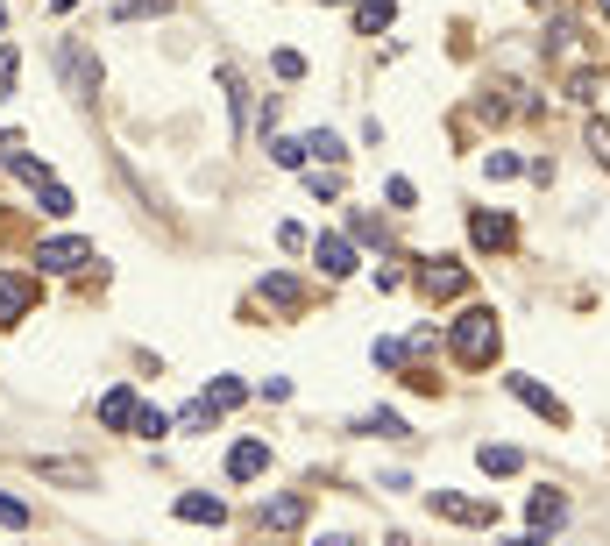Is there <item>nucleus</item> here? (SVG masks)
Wrapping results in <instances>:
<instances>
[{"mask_svg":"<svg viewBox=\"0 0 610 546\" xmlns=\"http://www.w3.org/2000/svg\"><path fill=\"white\" fill-rule=\"evenodd\" d=\"M511 398H518V405H532V412H540V419H554V426L568 419V412H561V398H554L547 383H532V376H511Z\"/></svg>","mask_w":610,"mask_h":546,"instance_id":"nucleus-8","label":"nucleus"},{"mask_svg":"<svg viewBox=\"0 0 610 546\" xmlns=\"http://www.w3.org/2000/svg\"><path fill=\"white\" fill-rule=\"evenodd\" d=\"M469 227H476V242H483V249H511V220H504V213H476Z\"/></svg>","mask_w":610,"mask_h":546,"instance_id":"nucleus-16","label":"nucleus"},{"mask_svg":"<svg viewBox=\"0 0 610 546\" xmlns=\"http://www.w3.org/2000/svg\"><path fill=\"white\" fill-rule=\"evenodd\" d=\"M313 256H320V270H327V277H348V270H355V249L341 242V234H320Z\"/></svg>","mask_w":610,"mask_h":546,"instance_id":"nucleus-11","label":"nucleus"},{"mask_svg":"<svg viewBox=\"0 0 610 546\" xmlns=\"http://www.w3.org/2000/svg\"><path fill=\"white\" fill-rule=\"evenodd\" d=\"M433 511H440V518H454V525H497V504L454 497V490H433Z\"/></svg>","mask_w":610,"mask_h":546,"instance_id":"nucleus-5","label":"nucleus"},{"mask_svg":"<svg viewBox=\"0 0 610 546\" xmlns=\"http://www.w3.org/2000/svg\"><path fill=\"white\" fill-rule=\"evenodd\" d=\"M36 476H43V483H93V468H86V461H43Z\"/></svg>","mask_w":610,"mask_h":546,"instance_id":"nucleus-18","label":"nucleus"},{"mask_svg":"<svg viewBox=\"0 0 610 546\" xmlns=\"http://www.w3.org/2000/svg\"><path fill=\"white\" fill-rule=\"evenodd\" d=\"M497 348H504V327H497V312H462L454 320V355H462V369H490L497 362Z\"/></svg>","mask_w":610,"mask_h":546,"instance_id":"nucleus-1","label":"nucleus"},{"mask_svg":"<svg viewBox=\"0 0 610 546\" xmlns=\"http://www.w3.org/2000/svg\"><path fill=\"white\" fill-rule=\"evenodd\" d=\"M0 525H15V532H22V525H29V504H15V497H0Z\"/></svg>","mask_w":610,"mask_h":546,"instance_id":"nucleus-26","label":"nucleus"},{"mask_svg":"<svg viewBox=\"0 0 610 546\" xmlns=\"http://www.w3.org/2000/svg\"><path fill=\"white\" fill-rule=\"evenodd\" d=\"M263 298H270L277 312H298V305H305V291H298L291 277H263Z\"/></svg>","mask_w":610,"mask_h":546,"instance_id":"nucleus-17","label":"nucleus"},{"mask_svg":"<svg viewBox=\"0 0 610 546\" xmlns=\"http://www.w3.org/2000/svg\"><path fill=\"white\" fill-rule=\"evenodd\" d=\"M419 291L426 298H454V291H469V270L462 263H426L419 270Z\"/></svg>","mask_w":610,"mask_h":546,"instance_id":"nucleus-7","label":"nucleus"},{"mask_svg":"<svg viewBox=\"0 0 610 546\" xmlns=\"http://www.w3.org/2000/svg\"><path fill=\"white\" fill-rule=\"evenodd\" d=\"M8 86H15V50L0 43V93H8Z\"/></svg>","mask_w":610,"mask_h":546,"instance_id":"nucleus-27","label":"nucleus"},{"mask_svg":"<svg viewBox=\"0 0 610 546\" xmlns=\"http://www.w3.org/2000/svg\"><path fill=\"white\" fill-rule=\"evenodd\" d=\"M0 29H8V15H0Z\"/></svg>","mask_w":610,"mask_h":546,"instance_id":"nucleus-32","label":"nucleus"},{"mask_svg":"<svg viewBox=\"0 0 610 546\" xmlns=\"http://www.w3.org/2000/svg\"><path fill=\"white\" fill-rule=\"evenodd\" d=\"M305 525V490H284V497H270L263 511H256V532H270V539H284V532H298Z\"/></svg>","mask_w":610,"mask_h":546,"instance_id":"nucleus-3","label":"nucleus"},{"mask_svg":"<svg viewBox=\"0 0 610 546\" xmlns=\"http://www.w3.org/2000/svg\"><path fill=\"white\" fill-rule=\"evenodd\" d=\"M391 15H398V0H355V29H362V36L391 29Z\"/></svg>","mask_w":610,"mask_h":546,"instance_id":"nucleus-14","label":"nucleus"},{"mask_svg":"<svg viewBox=\"0 0 610 546\" xmlns=\"http://www.w3.org/2000/svg\"><path fill=\"white\" fill-rule=\"evenodd\" d=\"M476 461H483V476H511V468H518V447H483Z\"/></svg>","mask_w":610,"mask_h":546,"instance_id":"nucleus-21","label":"nucleus"},{"mask_svg":"<svg viewBox=\"0 0 610 546\" xmlns=\"http://www.w3.org/2000/svg\"><path fill=\"white\" fill-rule=\"evenodd\" d=\"M164 426H171V419H164V412H157V405H142V412H135V433H142V440H157V433H164Z\"/></svg>","mask_w":610,"mask_h":546,"instance_id":"nucleus-23","label":"nucleus"},{"mask_svg":"<svg viewBox=\"0 0 610 546\" xmlns=\"http://www.w3.org/2000/svg\"><path fill=\"white\" fill-rule=\"evenodd\" d=\"M242 398H249V383H242V376H220V383L206 390V398H192V405L178 412V426H185V433H199V426H213L220 412H235Z\"/></svg>","mask_w":610,"mask_h":546,"instance_id":"nucleus-2","label":"nucleus"},{"mask_svg":"<svg viewBox=\"0 0 610 546\" xmlns=\"http://www.w3.org/2000/svg\"><path fill=\"white\" fill-rule=\"evenodd\" d=\"M270 64H277V78H305V57H298V50H277Z\"/></svg>","mask_w":610,"mask_h":546,"instance_id":"nucleus-25","label":"nucleus"},{"mask_svg":"<svg viewBox=\"0 0 610 546\" xmlns=\"http://www.w3.org/2000/svg\"><path fill=\"white\" fill-rule=\"evenodd\" d=\"M320 546H355V539H320Z\"/></svg>","mask_w":610,"mask_h":546,"instance_id":"nucleus-30","label":"nucleus"},{"mask_svg":"<svg viewBox=\"0 0 610 546\" xmlns=\"http://www.w3.org/2000/svg\"><path fill=\"white\" fill-rule=\"evenodd\" d=\"M135 412H142V405H135V390H128V383L100 398V426H114V433H121V426H135Z\"/></svg>","mask_w":610,"mask_h":546,"instance_id":"nucleus-10","label":"nucleus"},{"mask_svg":"<svg viewBox=\"0 0 610 546\" xmlns=\"http://www.w3.org/2000/svg\"><path fill=\"white\" fill-rule=\"evenodd\" d=\"M57 8H71V0H57Z\"/></svg>","mask_w":610,"mask_h":546,"instance_id":"nucleus-31","label":"nucleus"},{"mask_svg":"<svg viewBox=\"0 0 610 546\" xmlns=\"http://www.w3.org/2000/svg\"><path fill=\"white\" fill-rule=\"evenodd\" d=\"M263 468H270V447L263 440H242L235 454H227V476H235V483H256Z\"/></svg>","mask_w":610,"mask_h":546,"instance_id":"nucleus-9","label":"nucleus"},{"mask_svg":"<svg viewBox=\"0 0 610 546\" xmlns=\"http://www.w3.org/2000/svg\"><path fill=\"white\" fill-rule=\"evenodd\" d=\"M270 156H277V164H284V171H298V164H305V156H313V142H305V135H284V142H270Z\"/></svg>","mask_w":610,"mask_h":546,"instance_id":"nucleus-19","label":"nucleus"},{"mask_svg":"<svg viewBox=\"0 0 610 546\" xmlns=\"http://www.w3.org/2000/svg\"><path fill=\"white\" fill-rule=\"evenodd\" d=\"M64 78H71V86H79V93H93L100 86V64L79 50V43H64Z\"/></svg>","mask_w":610,"mask_h":546,"instance_id":"nucleus-12","label":"nucleus"},{"mask_svg":"<svg viewBox=\"0 0 610 546\" xmlns=\"http://www.w3.org/2000/svg\"><path fill=\"white\" fill-rule=\"evenodd\" d=\"M561 518H568V497H561V490H532V525L554 532Z\"/></svg>","mask_w":610,"mask_h":546,"instance_id":"nucleus-13","label":"nucleus"},{"mask_svg":"<svg viewBox=\"0 0 610 546\" xmlns=\"http://www.w3.org/2000/svg\"><path fill=\"white\" fill-rule=\"evenodd\" d=\"M305 142H313V156H327V164H334V156H348L341 135H327V128H320V135H305Z\"/></svg>","mask_w":610,"mask_h":546,"instance_id":"nucleus-24","label":"nucleus"},{"mask_svg":"<svg viewBox=\"0 0 610 546\" xmlns=\"http://www.w3.org/2000/svg\"><path fill=\"white\" fill-rule=\"evenodd\" d=\"M589 8H596V15H610V0H589Z\"/></svg>","mask_w":610,"mask_h":546,"instance_id":"nucleus-29","label":"nucleus"},{"mask_svg":"<svg viewBox=\"0 0 610 546\" xmlns=\"http://www.w3.org/2000/svg\"><path fill=\"white\" fill-rule=\"evenodd\" d=\"M362 433H376V440H405V419H398V412H369Z\"/></svg>","mask_w":610,"mask_h":546,"instance_id":"nucleus-20","label":"nucleus"},{"mask_svg":"<svg viewBox=\"0 0 610 546\" xmlns=\"http://www.w3.org/2000/svg\"><path fill=\"white\" fill-rule=\"evenodd\" d=\"M178 518H192V525H220V518H227V504H220V497H199V490H192V497H178Z\"/></svg>","mask_w":610,"mask_h":546,"instance_id":"nucleus-15","label":"nucleus"},{"mask_svg":"<svg viewBox=\"0 0 610 546\" xmlns=\"http://www.w3.org/2000/svg\"><path fill=\"white\" fill-rule=\"evenodd\" d=\"M43 213H57V220H64V213H71V192H64V185H57V178H43Z\"/></svg>","mask_w":610,"mask_h":546,"instance_id":"nucleus-22","label":"nucleus"},{"mask_svg":"<svg viewBox=\"0 0 610 546\" xmlns=\"http://www.w3.org/2000/svg\"><path fill=\"white\" fill-rule=\"evenodd\" d=\"M29 298H36V284H29V277L0 270V327H15V320H22V312H29Z\"/></svg>","mask_w":610,"mask_h":546,"instance_id":"nucleus-6","label":"nucleus"},{"mask_svg":"<svg viewBox=\"0 0 610 546\" xmlns=\"http://www.w3.org/2000/svg\"><path fill=\"white\" fill-rule=\"evenodd\" d=\"M589 149H596V156H610V128H603V121L589 128Z\"/></svg>","mask_w":610,"mask_h":546,"instance_id":"nucleus-28","label":"nucleus"},{"mask_svg":"<svg viewBox=\"0 0 610 546\" xmlns=\"http://www.w3.org/2000/svg\"><path fill=\"white\" fill-rule=\"evenodd\" d=\"M36 263L43 270H79V263H93V242H79V234H57V242H36Z\"/></svg>","mask_w":610,"mask_h":546,"instance_id":"nucleus-4","label":"nucleus"}]
</instances>
